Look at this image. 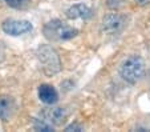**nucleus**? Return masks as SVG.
Instances as JSON below:
<instances>
[{
  "label": "nucleus",
  "mask_w": 150,
  "mask_h": 132,
  "mask_svg": "<svg viewBox=\"0 0 150 132\" xmlns=\"http://www.w3.org/2000/svg\"><path fill=\"white\" fill-rule=\"evenodd\" d=\"M41 116L51 126L52 124L53 126H61V124L65 123L67 118H68V113H67L65 109L62 108H45L42 111Z\"/></svg>",
  "instance_id": "0eeeda50"
},
{
  "label": "nucleus",
  "mask_w": 150,
  "mask_h": 132,
  "mask_svg": "<svg viewBox=\"0 0 150 132\" xmlns=\"http://www.w3.org/2000/svg\"><path fill=\"white\" fill-rule=\"evenodd\" d=\"M16 112V101L9 95H0V119L9 121Z\"/></svg>",
  "instance_id": "423d86ee"
},
{
  "label": "nucleus",
  "mask_w": 150,
  "mask_h": 132,
  "mask_svg": "<svg viewBox=\"0 0 150 132\" xmlns=\"http://www.w3.org/2000/svg\"><path fill=\"white\" fill-rule=\"evenodd\" d=\"M65 131H67V132H72V131L80 132V131H82V127L79 126V124H71V126H68V127L65 128Z\"/></svg>",
  "instance_id": "ddd939ff"
},
{
  "label": "nucleus",
  "mask_w": 150,
  "mask_h": 132,
  "mask_svg": "<svg viewBox=\"0 0 150 132\" xmlns=\"http://www.w3.org/2000/svg\"><path fill=\"white\" fill-rule=\"evenodd\" d=\"M121 78L129 84H136L144 75V60L139 56L133 55L121 64Z\"/></svg>",
  "instance_id": "7ed1b4c3"
},
{
  "label": "nucleus",
  "mask_w": 150,
  "mask_h": 132,
  "mask_svg": "<svg viewBox=\"0 0 150 132\" xmlns=\"http://www.w3.org/2000/svg\"><path fill=\"white\" fill-rule=\"evenodd\" d=\"M65 15L68 19H72V20H76V19H89L93 15V11L86 4L79 3V4H74V6L69 7L67 9Z\"/></svg>",
  "instance_id": "6e6552de"
},
{
  "label": "nucleus",
  "mask_w": 150,
  "mask_h": 132,
  "mask_svg": "<svg viewBox=\"0 0 150 132\" xmlns=\"http://www.w3.org/2000/svg\"><path fill=\"white\" fill-rule=\"evenodd\" d=\"M125 19L120 14H108L102 17L101 31L106 35H116L124 28Z\"/></svg>",
  "instance_id": "20e7f679"
},
{
  "label": "nucleus",
  "mask_w": 150,
  "mask_h": 132,
  "mask_svg": "<svg viewBox=\"0 0 150 132\" xmlns=\"http://www.w3.org/2000/svg\"><path fill=\"white\" fill-rule=\"evenodd\" d=\"M124 0H108V6L110 8H118L120 6H122Z\"/></svg>",
  "instance_id": "f8f14e48"
},
{
  "label": "nucleus",
  "mask_w": 150,
  "mask_h": 132,
  "mask_svg": "<svg viewBox=\"0 0 150 132\" xmlns=\"http://www.w3.org/2000/svg\"><path fill=\"white\" fill-rule=\"evenodd\" d=\"M6 3L12 8H21L25 3V0H6Z\"/></svg>",
  "instance_id": "9b49d317"
},
{
  "label": "nucleus",
  "mask_w": 150,
  "mask_h": 132,
  "mask_svg": "<svg viewBox=\"0 0 150 132\" xmlns=\"http://www.w3.org/2000/svg\"><path fill=\"white\" fill-rule=\"evenodd\" d=\"M42 32H44V36L51 41H65L79 35V31L76 28L68 26L59 19L48 21L42 28Z\"/></svg>",
  "instance_id": "f03ea898"
},
{
  "label": "nucleus",
  "mask_w": 150,
  "mask_h": 132,
  "mask_svg": "<svg viewBox=\"0 0 150 132\" xmlns=\"http://www.w3.org/2000/svg\"><path fill=\"white\" fill-rule=\"evenodd\" d=\"M39 99L45 104H54L59 100V93L53 86L41 84L39 87Z\"/></svg>",
  "instance_id": "1a4fd4ad"
},
{
  "label": "nucleus",
  "mask_w": 150,
  "mask_h": 132,
  "mask_svg": "<svg viewBox=\"0 0 150 132\" xmlns=\"http://www.w3.org/2000/svg\"><path fill=\"white\" fill-rule=\"evenodd\" d=\"M136 3L141 7H145V6H150V0H136Z\"/></svg>",
  "instance_id": "4468645a"
},
{
  "label": "nucleus",
  "mask_w": 150,
  "mask_h": 132,
  "mask_svg": "<svg viewBox=\"0 0 150 132\" xmlns=\"http://www.w3.org/2000/svg\"><path fill=\"white\" fill-rule=\"evenodd\" d=\"M37 60H39L40 68L42 72L48 76L59 73L61 71V63H60L59 54L56 49L52 48L51 46H40L36 52Z\"/></svg>",
  "instance_id": "f257e3e1"
},
{
  "label": "nucleus",
  "mask_w": 150,
  "mask_h": 132,
  "mask_svg": "<svg viewBox=\"0 0 150 132\" xmlns=\"http://www.w3.org/2000/svg\"><path fill=\"white\" fill-rule=\"evenodd\" d=\"M33 127H35V129H36V131H47V132H49V131H52V129H53L51 124L47 123L45 120H35Z\"/></svg>",
  "instance_id": "9d476101"
},
{
  "label": "nucleus",
  "mask_w": 150,
  "mask_h": 132,
  "mask_svg": "<svg viewBox=\"0 0 150 132\" xmlns=\"http://www.w3.org/2000/svg\"><path fill=\"white\" fill-rule=\"evenodd\" d=\"M1 28L7 35L11 36H20V35L28 34L32 31V24L28 20H15V19H7L3 21Z\"/></svg>",
  "instance_id": "39448f33"
}]
</instances>
